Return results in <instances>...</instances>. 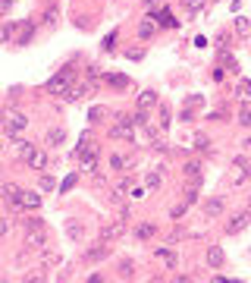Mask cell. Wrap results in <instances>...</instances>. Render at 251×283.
Listing matches in <instances>:
<instances>
[{
  "label": "cell",
  "instance_id": "obj_1",
  "mask_svg": "<svg viewBox=\"0 0 251 283\" xmlns=\"http://www.w3.org/2000/svg\"><path fill=\"white\" fill-rule=\"evenodd\" d=\"M69 82H73V69H60L57 75H50V79H47V91L50 94H66L69 88H73V85H69Z\"/></svg>",
  "mask_w": 251,
  "mask_h": 283
},
{
  "label": "cell",
  "instance_id": "obj_2",
  "mask_svg": "<svg viewBox=\"0 0 251 283\" xmlns=\"http://www.w3.org/2000/svg\"><path fill=\"white\" fill-rule=\"evenodd\" d=\"M113 139H125V142H135V120L132 117H122L113 129H110Z\"/></svg>",
  "mask_w": 251,
  "mask_h": 283
},
{
  "label": "cell",
  "instance_id": "obj_3",
  "mask_svg": "<svg viewBox=\"0 0 251 283\" xmlns=\"http://www.w3.org/2000/svg\"><path fill=\"white\" fill-rule=\"evenodd\" d=\"M122 233H125V217L110 220V223H104V226H101V239H104V242H116Z\"/></svg>",
  "mask_w": 251,
  "mask_h": 283
},
{
  "label": "cell",
  "instance_id": "obj_4",
  "mask_svg": "<svg viewBox=\"0 0 251 283\" xmlns=\"http://www.w3.org/2000/svg\"><path fill=\"white\" fill-rule=\"evenodd\" d=\"M25 245L28 249H44L47 245V226H32L25 233Z\"/></svg>",
  "mask_w": 251,
  "mask_h": 283
},
{
  "label": "cell",
  "instance_id": "obj_5",
  "mask_svg": "<svg viewBox=\"0 0 251 283\" xmlns=\"http://www.w3.org/2000/svg\"><path fill=\"white\" fill-rule=\"evenodd\" d=\"M0 198H4V201H10V204H19V198H22V189L16 186V183H4V186H0Z\"/></svg>",
  "mask_w": 251,
  "mask_h": 283
},
{
  "label": "cell",
  "instance_id": "obj_6",
  "mask_svg": "<svg viewBox=\"0 0 251 283\" xmlns=\"http://www.w3.org/2000/svg\"><path fill=\"white\" fill-rule=\"evenodd\" d=\"M25 164H28L32 170H47V155H44V151H38V148H35L32 155L25 158Z\"/></svg>",
  "mask_w": 251,
  "mask_h": 283
},
{
  "label": "cell",
  "instance_id": "obj_7",
  "mask_svg": "<svg viewBox=\"0 0 251 283\" xmlns=\"http://www.w3.org/2000/svg\"><path fill=\"white\" fill-rule=\"evenodd\" d=\"M19 208H28V211H38V208H41V195H38V192H25V189H22Z\"/></svg>",
  "mask_w": 251,
  "mask_h": 283
},
{
  "label": "cell",
  "instance_id": "obj_8",
  "mask_svg": "<svg viewBox=\"0 0 251 283\" xmlns=\"http://www.w3.org/2000/svg\"><path fill=\"white\" fill-rule=\"evenodd\" d=\"M63 142H66V129H63V126L47 129V145H50V148H60Z\"/></svg>",
  "mask_w": 251,
  "mask_h": 283
},
{
  "label": "cell",
  "instance_id": "obj_9",
  "mask_svg": "<svg viewBox=\"0 0 251 283\" xmlns=\"http://www.w3.org/2000/svg\"><path fill=\"white\" fill-rule=\"evenodd\" d=\"M154 104H157V91L154 88H145L138 94V110H151Z\"/></svg>",
  "mask_w": 251,
  "mask_h": 283
},
{
  "label": "cell",
  "instance_id": "obj_10",
  "mask_svg": "<svg viewBox=\"0 0 251 283\" xmlns=\"http://www.w3.org/2000/svg\"><path fill=\"white\" fill-rule=\"evenodd\" d=\"M245 226H248V214H236V217L226 223V233H229V236H236V233H242V230H245Z\"/></svg>",
  "mask_w": 251,
  "mask_h": 283
},
{
  "label": "cell",
  "instance_id": "obj_11",
  "mask_svg": "<svg viewBox=\"0 0 251 283\" xmlns=\"http://www.w3.org/2000/svg\"><path fill=\"white\" fill-rule=\"evenodd\" d=\"M223 261H226L223 249H220V245H210V249H207V264H210V268H223Z\"/></svg>",
  "mask_w": 251,
  "mask_h": 283
},
{
  "label": "cell",
  "instance_id": "obj_12",
  "mask_svg": "<svg viewBox=\"0 0 251 283\" xmlns=\"http://www.w3.org/2000/svg\"><path fill=\"white\" fill-rule=\"evenodd\" d=\"M25 126H28V117H25V113H19V110H13L7 129H10V132H19V129H25Z\"/></svg>",
  "mask_w": 251,
  "mask_h": 283
},
{
  "label": "cell",
  "instance_id": "obj_13",
  "mask_svg": "<svg viewBox=\"0 0 251 283\" xmlns=\"http://www.w3.org/2000/svg\"><path fill=\"white\" fill-rule=\"evenodd\" d=\"M79 167L85 170V173H91V170L98 167V155H95V151H85V155H79Z\"/></svg>",
  "mask_w": 251,
  "mask_h": 283
},
{
  "label": "cell",
  "instance_id": "obj_14",
  "mask_svg": "<svg viewBox=\"0 0 251 283\" xmlns=\"http://www.w3.org/2000/svg\"><path fill=\"white\" fill-rule=\"evenodd\" d=\"M154 255H157L160 261H167V268H170V271H176V252H173V249H167V245H160V249H157Z\"/></svg>",
  "mask_w": 251,
  "mask_h": 283
},
{
  "label": "cell",
  "instance_id": "obj_15",
  "mask_svg": "<svg viewBox=\"0 0 251 283\" xmlns=\"http://www.w3.org/2000/svg\"><path fill=\"white\" fill-rule=\"evenodd\" d=\"M185 176H189L192 183H201V164H198V161H189V164H185Z\"/></svg>",
  "mask_w": 251,
  "mask_h": 283
},
{
  "label": "cell",
  "instance_id": "obj_16",
  "mask_svg": "<svg viewBox=\"0 0 251 283\" xmlns=\"http://www.w3.org/2000/svg\"><path fill=\"white\" fill-rule=\"evenodd\" d=\"M220 211H223V198H210V201L204 204V214H207V217H217Z\"/></svg>",
  "mask_w": 251,
  "mask_h": 283
},
{
  "label": "cell",
  "instance_id": "obj_17",
  "mask_svg": "<svg viewBox=\"0 0 251 283\" xmlns=\"http://www.w3.org/2000/svg\"><path fill=\"white\" fill-rule=\"evenodd\" d=\"M160 170H164V167H157L154 173H148V176H145V186L151 189V192H154V189H160V183H164V176H160Z\"/></svg>",
  "mask_w": 251,
  "mask_h": 283
},
{
  "label": "cell",
  "instance_id": "obj_18",
  "mask_svg": "<svg viewBox=\"0 0 251 283\" xmlns=\"http://www.w3.org/2000/svg\"><path fill=\"white\" fill-rule=\"evenodd\" d=\"M107 255H110V245H101V249H88L85 252L88 261H98V258H107Z\"/></svg>",
  "mask_w": 251,
  "mask_h": 283
},
{
  "label": "cell",
  "instance_id": "obj_19",
  "mask_svg": "<svg viewBox=\"0 0 251 283\" xmlns=\"http://www.w3.org/2000/svg\"><path fill=\"white\" fill-rule=\"evenodd\" d=\"M151 19H154V16H148V19H145V22H141V25H138V38H151V35H154V29H157V25L151 22Z\"/></svg>",
  "mask_w": 251,
  "mask_h": 283
},
{
  "label": "cell",
  "instance_id": "obj_20",
  "mask_svg": "<svg viewBox=\"0 0 251 283\" xmlns=\"http://www.w3.org/2000/svg\"><path fill=\"white\" fill-rule=\"evenodd\" d=\"M157 19H160V25H164V29H176V25H179L176 19H173V13H170V10H160V16H157Z\"/></svg>",
  "mask_w": 251,
  "mask_h": 283
},
{
  "label": "cell",
  "instance_id": "obj_21",
  "mask_svg": "<svg viewBox=\"0 0 251 283\" xmlns=\"http://www.w3.org/2000/svg\"><path fill=\"white\" fill-rule=\"evenodd\" d=\"M104 82H110L113 88H125V85H129V79H125V75H113V72L104 75Z\"/></svg>",
  "mask_w": 251,
  "mask_h": 283
},
{
  "label": "cell",
  "instance_id": "obj_22",
  "mask_svg": "<svg viewBox=\"0 0 251 283\" xmlns=\"http://www.w3.org/2000/svg\"><path fill=\"white\" fill-rule=\"evenodd\" d=\"M32 35H35V25L28 22V25L19 32V38H16V44H28V41H32Z\"/></svg>",
  "mask_w": 251,
  "mask_h": 283
},
{
  "label": "cell",
  "instance_id": "obj_23",
  "mask_svg": "<svg viewBox=\"0 0 251 283\" xmlns=\"http://www.w3.org/2000/svg\"><path fill=\"white\" fill-rule=\"evenodd\" d=\"M53 189H57V179L50 173H41V192H53Z\"/></svg>",
  "mask_w": 251,
  "mask_h": 283
},
{
  "label": "cell",
  "instance_id": "obj_24",
  "mask_svg": "<svg viewBox=\"0 0 251 283\" xmlns=\"http://www.w3.org/2000/svg\"><path fill=\"white\" fill-rule=\"evenodd\" d=\"M135 236H138V239H151V236H154V223H141L138 230H135Z\"/></svg>",
  "mask_w": 251,
  "mask_h": 283
},
{
  "label": "cell",
  "instance_id": "obj_25",
  "mask_svg": "<svg viewBox=\"0 0 251 283\" xmlns=\"http://www.w3.org/2000/svg\"><path fill=\"white\" fill-rule=\"evenodd\" d=\"M13 22H7V25H0V44H7V41H13Z\"/></svg>",
  "mask_w": 251,
  "mask_h": 283
},
{
  "label": "cell",
  "instance_id": "obj_26",
  "mask_svg": "<svg viewBox=\"0 0 251 283\" xmlns=\"http://www.w3.org/2000/svg\"><path fill=\"white\" fill-rule=\"evenodd\" d=\"M16 148H19V158H22V161H25V158L32 155V151H35V145H32V142H22V139L16 142Z\"/></svg>",
  "mask_w": 251,
  "mask_h": 283
},
{
  "label": "cell",
  "instance_id": "obj_27",
  "mask_svg": "<svg viewBox=\"0 0 251 283\" xmlns=\"http://www.w3.org/2000/svg\"><path fill=\"white\" fill-rule=\"evenodd\" d=\"M66 233L73 236V239H82V226H79V223H73V220H69V223H66Z\"/></svg>",
  "mask_w": 251,
  "mask_h": 283
},
{
  "label": "cell",
  "instance_id": "obj_28",
  "mask_svg": "<svg viewBox=\"0 0 251 283\" xmlns=\"http://www.w3.org/2000/svg\"><path fill=\"white\" fill-rule=\"evenodd\" d=\"M239 98H248V101H251V82H248V79L239 82Z\"/></svg>",
  "mask_w": 251,
  "mask_h": 283
},
{
  "label": "cell",
  "instance_id": "obj_29",
  "mask_svg": "<svg viewBox=\"0 0 251 283\" xmlns=\"http://www.w3.org/2000/svg\"><path fill=\"white\" fill-rule=\"evenodd\" d=\"M182 4H185V10H189V13H198V10L204 7V0H182Z\"/></svg>",
  "mask_w": 251,
  "mask_h": 283
},
{
  "label": "cell",
  "instance_id": "obj_30",
  "mask_svg": "<svg viewBox=\"0 0 251 283\" xmlns=\"http://www.w3.org/2000/svg\"><path fill=\"white\" fill-rule=\"evenodd\" d=\"M239 123H242V126H251V110H248V107L239 110Z\"/></svg>",
  "mask_w": 251,
  "mask_h": 283
},
{
  "label": "cell",
  "instance_id": "obj_31",
  "mask_svg": "<svg viewBox=\"0 0 251 283\" xmlns=\"http://www.w3.org/2000/svg\"><path fill=\"white\" fill-rule=\"evenodd\" d=\"M76 186V173H69L66 179H63V189H60V192H69V189H73Z\"/></svg>",
  "mask_w": 251,
  "mask_h": 283
},
{
  "label": "cell",
  "instance_id": "obj_32",
  "mask_svg": "<svg viewBox=\"0 0 251 283\" xmlns=\"http://www.w3.org/2000/svg\"><path fill=\"white\" fill-rule=\"evenodd\" d=\"M104 117V107H91V113H88V120H91V123H98Z\"/></svg>",
  "mask_w": 251,
  "mask_h": 283
},
{
  "label": "cell",
  "instance_id": "obj_33",
  "mask_svg": "<svg viewBox=\"0 0 251 283\" xmlns=\"http://www.w3.org/2000/svg\"><path fill=\"white\" fill-rule=\"evenodd\" d=\"M113 41H116V32H110L104 38V50H113Z\"/></svg>",
  "mask_w": 251,
  "mask_h": 283
},
{
  "label": "cell",
  "instance_id": "obj_34",
  "mask_svg": "<svg viewBox=\"0 0 251 283\" xmlns=\"http://www.w3.org/2000/svg\"><path fill=\"white\" fill-rule=\"evenodd\" d=\"M160 126H164V129L170 126V110H167V107H164V110H160Z\"/></svg>",
  "mask_w": 251,
  "mask_h": 283
},
{
  "label": "cell",
  "instance_id": "obj_35",
  "mask_svg": "<svg viewBox=\"0 0 251 283\" xmlns=\"http://www.w3.org/2000/svg\"><path fill=\"white\" fill-rule=\"evenodd\" d=\"M7 233H10V220L0 217V236H7Z\"/></svg>",
  "mask_w": 251,
  "mask_h": 283
},
{
  "label": "cell",
  "instance_id": "obj_36",
  "mask_svg": "<svg viewBox=\"0 0 251 283\" xmlns=\"http://www.w3.org/2000/svg\"><path fill=\"white\" fill-rule=\"evenodd\" d=\"M110 167H113V170H122V158H119V155H113V158H110Z\"/></svg>",
  "mask_w": 251,
  "mask_h": 283
},
{
  "label": "cell",
  "instance_id": "obj_37",
  "mask_svg": "<svg viewBox=\"0 0 251 283\" xmlns=\"http://www.w3.org/2000/svg\"><path fill=\"white\" fill-rule=\"evenodd\" d=\"M245 179H248V173H245V170L239 167V173H236V176H232V183H245Z\"/></svg>",
  "mask_w": 251,
  "mask_h": 283
},
{
  "label": "cell",
  "instance_id": "obj_38",
  "mask_svg": "<svg viewBox=\"0 0 251 283\" xmlns=\"http://www.w3.org/2000/svg\"><path fill=\"white\" fill-rule=\"evenodd\" d=\"M236 29L239 32H248V19H236Z\"/></svg>",
  "mask_w": 251,
  "mask_h": 283
},
{
  "label": "cell",
  "instance_id": "obj_39",
  "mask_svg": "<svg viewBox=\"0 0 251 283\" xmlns=\"http://www.w3.org/2000/svg\"><path fill=\"white\" fill-rule=\"evenodd\" d=\"M7 126H10V117H7L4 110H0V129H7Z\"/></svg>",
  "mask_w": 251,
  "mask_h": 283
},
{
  "label": "cell",
  "instance_id": "obj_40",
  "mask_svg": "<svg viewBox=\"0 0 251 283\" xmlns=\"http://www.w3.org/2000/svg\"><path fill=\"white\" fill-rule=\"evenodd\" d=\"M145 4H148V7H157V4H160V0H145Z\"/></svg>",
  "mask_w": 251,
  "mask_h": 283
},
{
  "label": "cell",
  "instance_id": "obj_41",
  "mask_svg": "<svg viewBox=\"0 0 251 283\" xmlns=\"http://www.w3.org/2000/svg\"><path fill=\"white\" fill-rule=\"evenodd\" d=\"M0 148H4V145H0Z\"/></svg>",
  "mask_w": 251,
  "mask_h": 283
}]
</instances>
